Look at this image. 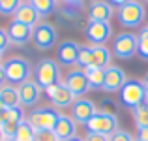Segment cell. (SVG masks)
Listing matches in <instances>:
<instances>
[{"label":"cell","instance_id":"cell-22","mask_svg":"<svg viewBox=\"0 0 148 141\" xmlns=\"http://www.w3.org/2000/svg\"><path fill=\"white\" fill-rule=\"evenodd\" d=\"M90 83V91H103L105 85V70L103 68H86L84 70Z\"/></svg>","mask_w":148,"mask_h":141},{"label":"cell","instance_id":"cell-25","mask_svg":"<svg viewBox=\"0 0 148 141\" xmlns=\"http://www.w3.org/2000/svg\"><path fill=\"white\" fill-rule=\"evenodd\" d=\"M34 134H36V130H34V128L26 122V119H25L21 124H19L13 141H34Z\"/></svg>","mask_w":148,"mask_h":141},{"label":"cell","instance_id":"cell-13","mask_svg":"<svg viewBox=\"0 0 148 141\" xmlns=\"http://www.w3.org/2000/svg\"><path fill=\"white\" fill-rule=\"evenodd\" d=\"M69 109H71V119L75 120L77 124H86L88 120L98 113L96 104L92 100H88V98H84V96L83 98H77Z\"/></svg>","mask_w":148,"mask_h":141},{"label":"cell","instance_id":"cell-14","mask_svg":"<svg viewBox=\"0 0 148 141\" xmlns=\"http://www.w3.org/2000/svg\"><path fill=\"white\" fill-rule=\"evenodd\" d=\"M6 30H8V36H10V44L15 47H25L32 40V32H34L32 26L19 23V21H11Z\"/></svg>","mask_w":148,"mask_h":141},{"label":"cell","instance_id":"cell-47","mask_svg":"<svg viewBox=\"0 0 148 141\" xmlns=\"http://www.w3.org/2000/svg\"><path fill=\"white\" fill-rule=\"evenodd\" d=\"M146 26H148V25H146Z\"/></svg>","mask_w":148,"mask_h":141},{"label":"cell","instance_id":"cell-42","mask_svg":"<svg viewBox=\"0 0 148 141\" xmlns=\"http://www.w3.org/2000/svg\"><path fill=\"white\" fill-rule=\"evenodd\" d=\"M4 107H6V105H4V102H2V100H0V111H2V109H4Z\"/></svg>","mask_w":148,"mask_h":141},{"label":"cell","instance_id":"cell-10","mask_svg":"<svg viewBox=\"0 0 148 141\" xmlns=\"http://www.w3.org/2000/svg\"><path fill=\"white\" fill-rule=\"evenodd\" d=\"M43 92H45V96L51 100V104H53L54 109H68V107H71L73 102L77 100L64 83L51 85V87H47Z\"/></svg>","mask_w":148,"mask_h":141},{"label":"cell","instance_id":"cell-28","mask_svg":"<svg viewBox=\"0 0 148 141\" xmlns=\"http://www.w3.org/2000/svg\"><path fill=\"white\" fill-rule=\"evenodd\" d=\"M21 0H0V15H15Z\"/></svg>","mask_w":148,"mask_h":141},{"label":"cell","instance_id":"cell-26","mask_svg":"<svg viewBox=\"0 0 148 141\" xmlns=\"http://www.w3.org/2000/svg\"><path fill=\"white\" fill-rule=\"evenodd\" d=\"M131 115H133V120L137 124V128H145L148 126V105H137V107L131 109Z\"/></svg>","mask_w":148,"mask_h":141},{"label":"cell","instance_id":"cell-2","mask_svg":"<svg viewBox=\"0 0 148 141\" xmlns=\"http://www.w3.org/2000/svg\"><path fill=\"white\" fill-rule=\"evenodd\" d=\"M4 72H6V79L11 85H21L23 81L30 79L34 73V68L25 57H10L2 62Z\"/></svg>","mask_w":148,"mask_h":141},{"label":"cell","instance_id":"cell-11","mask_svg":"<svg viewBox=\"0 0 148 141\" xmlns=\"http://www.w3.org/2000/svg\"><path fill=\"white\" fill-rule=\"evenodd\" d=\"M62 83H64L66 87L71 91V94L75 98H83L84 94L90 91L88 77H86V73H84V70H81V68L69 70V72L66 73V77H64V81H62Z\"/></svg>","mask_w":148,"mask_h":141},{"label":"cell","instance_id":"cell-21","mask_svg":"<svg viewBox=\"0 0 148 141\" xmlns=\"http://www.w3.org/2000/svg\"><path fill=\"white\" fill-rule=\"evenodd\" d=\"M0 100L4 102L8 109L13 107H21V100H19V92H17V85L6 83L0 87Z\"/></svg>","mask_w":148,"mask_h":141},{"label":"cell","instance_id":"cell-43","mask_svg":"<svg viewBox=\"0 0 148 141\" xmlns=\"http://www.w3.org/2000/svg\"><path fill=\"white\" fill-rule=\"evenodd\" d=\"M2 55H4V53H2V51H0V64H2Z\"/></svg>","mask_w":148,"mask_h":141},{"label":"cell","instance_id":"cell-33","mask_svg":"<svg viewBox=\"0 0 148 141\" xmlns=\"http://www.w3.org/2000/svg\"><path fill=\"white\" fill-rule=\"evenodd\" d=\"M83 141H109L107 135H101V134H92V132H86V135L83 138Z\"/></svg>","mask_w":148,"mask_h":141},{"label":"cell","instance_id":"cell-46","mask_svg":"<svg viewBox=\"0 0 148 141\" xmlns=\"http://www.w3.org/2000/svg\"><path fill=\"white\" fill-rule=\"evenodd\" d=\"M135 141H137V139H135Z\"/></svg>","mask_w":148,"mask_h":141},{"label":"cell","instance_id":"cell-1","mask_svg":"<svg viewBox=\"0 0 148 141\" xmlns=\"http://www.w3.org/2000/svg\"><path fill=\"white\" fill-rule=\"evenodd\" d=\"M32 75H34V81L45 91L51 85L60 83V64L54 58H41V60L36 62Z\"/></svg>","mask_w":148,"mask_h":141},{"label":"cell","instance_id":"cell-29","mask_svg":"<svg viewBox=\"0 0 148 141\" xmlns=\"http://www.w3.org/2000/svg\"><path fill=\"white\" fill-rule=\"evenodd\" d=\"M34 141H58L54 130H36Z\"/></svg>","mask_w":148,"mask_h":141},{"label":"cell","instance_id":"cell-8","mask_svg":"<svg viewBox=\"0 0 148 141\" xmlns=\"http://www.w3.org/2000/svg\"><path fill=\"white\" fill-rule=\"evenodd\" d=\"M86 132H92V134H101V135H111L118 130V119L116 115H111V113H103L98 111L86 124Z\"/></svg>","mask_w":148,"mask_h":141},{"label":"cell","instance_id":"cell-32","mask_svg":"<svg viewBox=\"0 0 148 141\" xmlns=\"http://www.w3.org/2000/svg\"><path fill=\"white\" fill-rule=\"evenodd\" d=\"M10 45H11V44H10V36H8V30L0 26V51L4 53V51H6Z\"/></svg>","mask_w":148,"mask_h":141},{"label":"cell","instance_id":"cell-3","mask_svg":"<svg viewBox=\"0 0 148 141\" xmlns=\"http://www.w3.org/2000/svg\"><path fill=\"white\" fill-rule=\"evenodd\" d=\"M116 17H118L122 26H126V28H137V26H141V23L146 17V8L143 6L141 0H127L124 6L118 8Z\"/></svg>","mask_w":148,"mask_h":141},{"label":"cell","instance_id":"cell-30","mask_svg":"<svg viewBox=\"0 0 148 141\" xmlns=\"http://www.w3.org/2000/svg\"><path fill=\"white\" fill-rule=\"evenodd\" d=\"M109 141H135V139H133V135H131L127 130H122V128H118L114 134L109 135Z\"/></svg>","mask_w":148,"mask_h":141},{"label":"cell","instance_id":"cell-27","mask_svg":"<svg viewBox=\"0 0 148 141\" xmlns=\"http://www.w3.org/2000/svg\"><path fill=\"white\" fill-rule=\"evenodd\" d=\"M32 6L36 8V11L40 13V17H47L54 11L56 0H32Z\"/></svg>","mask_w":148,"mask_h":141},{"label":"cell","instance_id":"cell-9","mask_svg":"<svg viewBox=\"0 0 148 141\" xmlns=\"http://www.w3.org/2000/svg\"><path fill=\"white\" fill-rule=\"evenodd\" d=\"M84 36L90 45H105L112 36V26L109 21H88Z\"/></svg>","mask_w":148,"mask_h":141},{"label":"cell","instance_id":"cell-37","mask_svg":"<svg viewBox=\"0 0 148 141\" xmlns=\"http://www.w3.org/2000/svg\"><path fill=\"white\" fill-rule=\"evenodd\" d=\"M8 83V79H6V72H4V66L0 64V87L2 85H6Z\"/></svg>","mask_w":148,"mask_h":141},{"label":"cell","instance_id":"cell-4","mask_svg":"<svg viewBox=\"0 0 148 141\" xmlns=\"http://www.w3.org/2000/svg\"><path fill=\"white\" fill-rule=\"evenodd\" d=\"M145 98H146V91H145V85H143V79H135V77H127L126 85L122 87L120 91V100L126 107L133 109L137 105L145 104Z\"/></svg>","mask_w":148,"mask_h":141},{"label":"cell","instance_id":"cell-40","mask_svg":"<svg viewBox=\"0 0 148 141\" xmlns=\"http://www.w3.org/2000/svg\"><path fill=\"white\" fill-rule=\"evenodd\" d=\"M0 141H6V135H4V132H2V128H0Z\"/></svg>","mask_w":148,"mask_h":141},{"label":"cell","instance_id":"cell-44","mask_svg":"<svg viewBox=\"0 0 148 141\" xmlns=\"http://www.w3.org/2000/svg\"><path fill=\"white\" fill-rule=\"evenodd\" d=\"M25 2H30V4H32V0H25Z\"/></svg>","mask_w":148,"mask_h":141},{"label":"cell","instance_id":"cell-41","mask_svg":"<svg viewBox=\"0 0 148 141\" xmlns=\"http://www.w3.org/2000/svg\"><path fill=\"white\" fill-rule=\"evenodd\" d=\"M69 141H83V138H77V135H75V138H71Z\"/></svg>","mask_w":148,"mask_h":141},{"label":"cell","instance_id":"cell-31","mask_svg":"<svg viewBox=\"0 0 148 141\" xmlns=\"http://www.w3.org/2000/svg\"><path fill=\"white\" fill-rule=\"evenodd\" d=\"M98 111H103V113H111V115H116V105L112 104L111 100H101V102H99Z\"/></svg>","mask_w":148,"mask_h":141},{"label":"cell","instance_id":"cell-18","mask_svg":"<svg viewBox=\"0 0 148 141\" xmlns=\"http://www.w3.org/2000/svg\"><path fill=\"white\" fill-rule=\"evenodd\" d=\"M13 21L25 23V25H28V26L34 28V26L41 21V17L30 2H21V6L17 8V11H15V15H13Z\"/></svg>","mask_w":148,"mask_h":141},{"label":"cell","instance_id":"cell-12","mask_svg":"<svg viewBox=\"0 0 148 141\" xmlns=\"http://www.w3.org/2000/svg\"><path fill=\"white\" fill-rule=\"evenodd\" d=\"M17 92H19V100H21V107H34L40 102L43 88L34 79H26L21 85H17Z\"/></svg>","mask_w":148,"mask_h":141},{"label":"cell","instance_id":"cell-38","mask_svg":"<svg viewBox=\"0 0 148 141\" xmlns=\"http://www.w3.org/2000/svg\"><path fill=\"white\" fill-rule=\"evenodd\" d=\"M109 2H111L112 6H118V8H120V6H124V4H126L127 0H109Z\"/></svg>","mask_w":148,"mask_h":141},{"label":"cell","instance_id":"cell-19","mask_svg":"<svg viewBox=\"0 0 148 141\" xmlns=\"http://www.w3.org/2000/svg\"><path fill=\"white\" fill-rule=\"evenodd\" d=\"M54 134H56L58 141H69L77 135V122L68 115H60L56 126H54Z\"/></svg>","mask_w":148,"mask_h":141},{"label":"cell","instance_id":"cell-36","mask_svg":"<svg viewBox=\"0 0 148 141\" xmlns=\"http://www.w3.org/2000/svg\"><path fill=\"white\" fill-rule=\"evenodd\" d=\"M62 2H64V4H68V6H71V8H79V6H83V2H84V0H62Z\"/></svg>","mask_w":148,"mask_h":141},{"label":"cell","instance_id":"cell-20","mask_svg":"<svg viewBox=\"0 0 148 141\" xmlns=\"http://www.w3.org/2000/svg\"><path fill=\"white\" fill-rule=\"evenodd\" d=\"M112 60V51L107 45H92V64L90 68H103L107 70Z\"/></svg>","mask_w":148,"mask_h":141},{"label":"cell","instance_id":"cell-5","mask_svg":"<svg viewBox=\"0 0 148 141\" xmlns=\"http://www.w3.org/2000/svg\"><path fill=\"white\" fill-rule=\"evenodd\" d=\"M58 119H60V113L54 107L43 105V107H38L26 117V122L34 128V130H54Z\"/></svg>","mask_w":148,"mask_h":141},{"label":"cell","instance_id":"cell-34","mask_svg":"<svg viewBox=\"0 0 148 141\" xmlns=\"http://www.w3.org/2000/svg\"><path fill=\"white\" fill-rule=\"evenodd\" d=\"M137 141H148V126L137 128Z\"/></svg>","mask_w":148,"mask_h":141},{"label":"cell","instance_id":"cell-6","mask_svg":"<svg viewBox=\"0 0 148 141\" xmlns=\"http://www.w3.org/2000/svg\"><path fill=\"white\" fill-rule=\"evenodd\" d=\"M58 40V34L54 25H51L47 21H40L36 26H34V32H32V44L38 51H49L56 45Z\"/></svg>","mask_w":148,"mask_h":141},{"label":"cell","instance_id":"cell-23","mask_svg":"<svg viewBox=\"0 0 148 141\" xmlns=\"http://www.w3.org/2000/svg\"><path fill=\"white\" fill-rule=\"evenodd\" d=\"M137 57L148 62V26L141 28L137 34Z\"/></svg>","mask_w":148,"mask_h":141},{"label":"cell","instance_id":"cell-17","mask_svg":"<svg viewBox=\"0 0 148 141\" xmlns=\"http://www.w3.org/2000/svg\"><path fill=\"white\" fill-rule=\"evenodd\" d=\"M114 15V6L109 0H94L88 8V21H109Z\"/></svg>","mask_w":148,"mask_h":141},{"label":"cell","instance_id":"cell-39","mask_svg":"<svg viewBox=\"0 0 148 141\" xmlns=\"http://www.w3.org/2000/svg\"><path fill=\"white\" fill-rule=\"evenodd\" d=\"M143 85H145V91H146V94H148V73L143 77Z\"/></svg>","mask_w":148,"mask_h":141},{"label":"cell","instance_id":"cell-35","mask_svg":"<svg viewBox=\"0 0 148 141\" xmlns=\"http://www.w3.org/2000/svg\"><path fill=\"white\" fill-rule=\"evenodd\" d=\"M10 120V109L8 107H4L2 111H0V126H4V124Z\"/></svg>","mask_w":148,"mask_h":141},{"label":"cell","instance_id":"cell-7","mask_svg":"<svg viewBox=\"0 0 148 141\" xmlns=\"http://www.w3.org/2000/svg\"><path fill=\"white\" fill-rule=\"evenodd\" d=\"M112 55L118 60H130L137 55V34L120 32L112 40Z\"/></svg>","mask_w":148,"mask_h":141},{"label":"cell","instance_id":"cell-15","mask_svg":"<svg viewBox=\"0 0 148 141\" xmlns=\"http://www.w3.org/2000/svg\"><path fill=\"white\" fill-rule=\"evenodd\" d=\"M127 77L126 72H124L120 66H109L105 70V85H103V91L112 94V92H120L122 87L126 85Z\"/></svg>","mask_w":148,"mask_h":141},{"label":"cell","instance_id":"cell-24","mask_svg":"<svg viewBox=\"0 0 148 141\" xmlns=\"http://www.w3.org/2000/svg\"><path fill=\"white\" fill-rule=\"evenodd\" d=\"M92 64V45H79V53H77V64L81 70L90 68Z\"/></svg>","mask_w":148,"mask_h":141},{"label":"cell","instance_id":"cell-45","mask_svg":"<svg viewBox=\"0 0 148 141\" xmlns=\"http://www.w3.org/2000/svg\"><path fill=\"white\" fill-rule=\"evenodd\" d=\"M141 2H148V0H141Z\"/></svg>","mask_w":148,"mask_h":141},{"label":"cell","instance_id":"cell-16","mask_svg":"<svg viewBox=\"0 0 148 141\" xmlns=\"http://www.w3.org/2000/svg\"><path fill=\"white\" fill-rule=\"evenodd\" d=\"M79 45L73 40H64L56 49V60L62 66H73L77 64V53H79Z\"/></svg>","mask_w":148,"mask_h":141}]
</instances>
